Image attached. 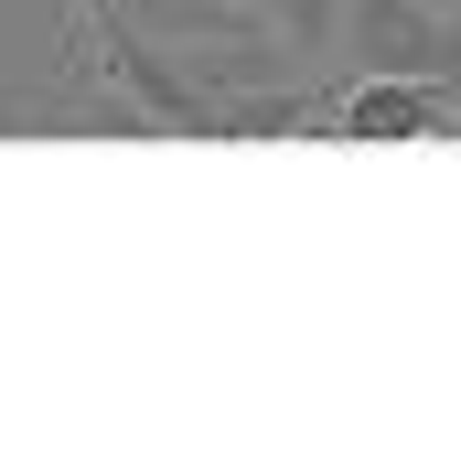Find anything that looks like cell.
Segmentation results:
<instances>
[{
    "label": "cell",
    "instance_id": "3",
    "mask_svg": "<svg viewBox=\"0 0 461 461\" xmlns=\"http://www.w3.org/2000/svg\"><path fill=\"white\" fill-rule=\"evenodd\" d=\"M0 118H11V97H0Z\"/></svg>",
    "mask_w": 461,
    "mask_h": 461
},
{
    "label": "cell",
    "instance_id": "2",
    "mask_svg": "<svg viewBox=\"0 0 461 461\" xmlns=\"http://www.w3.org/2000/svg\"><path fill=\"white\" fill-rule=\"evenodd\" d=\"M322 140H461V86H429V76H344Z\"/></svg>",
    "mask_w": 461,
    "mask_h": 461
},
{
    "label": "cell",
    "instance_id": "1",
    "mask_svg": "<svg viewBox=\"0 0 461 461\" xmlns=\"http://www.w3.org/2000/svg\"><path fill=\"white\" fill-rule=\"evenodd\" d=\"M333 65L344 76H429V86H461V11H440V0H344Z\"/></svg>",
    "mask_w": 461,
    "mask_h": 461
}]
</instances>
